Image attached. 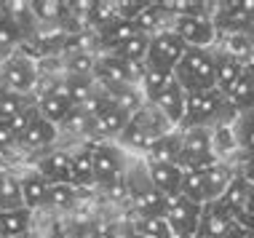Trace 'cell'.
<instances>
[{
  "instance_id": "obj_1",
  "label": "cell",
  "mask_w": 254,
  "mask_h": 238,
  "mask_svg": "<svg viewBox=\"0 0 254 238\" xmlns=\"http://www.w3.org/2000/svg\"><path fill=\"white\" fill-rule=\"evenodd\" d=\"M238 110L230 105L228 94L219 88H206V91L188 94V107H185V120L180 128H214L219 123H236Z\"/></svg>"
},
{
  "instance_id": "obj_2",
  "label": "cell",
  "mask_w": 254,
  "mask_h": 238,
  "mask_svg": "<svg viewBox=\"0 0 254 238\" xmlns=\"http://www.w3.org/2000/svg\"><path fill=\"white\" fill-rule=\"evenodd\" d=\"M174 131V126L166 120V115H163L153 102H145V105L136 110L131 118H128L126 128H123V134L118 137L121 147H128V150H150V145L158 142L161 137H166V134Z\"/></svg>"
},
{
  "instance_id": "obj_3",
  "label": "cell",
  "mask_w": 254,
  "mask_h": 238,
  "mask_svg": "<svg viewBox=\"0 0 254 238\" xmlns=\"http://www.w3.org/2000/svg\"><path fill=\"white\" fill-rule=\"evenodd\" d=\"M174 80L188 94L217 88V51L214 49H190L174 70Z\"/></svg>"
},
{
  "instance_id": "obj_4",
  "label": "cell",
  "mask_w": 254,
  "mask_h": 238,
  "mask_svg": "<svg viewBox=\"0 0 254 238\" xmlns=\"http://www.w3.org/2000/svg\"><path fill=\"white\" fill-rule=\"evenodd\" d=\"M182 131V155L180 166L185 172H206L219 161L211 145V128H180Z\"/></svg>"
},
{
  "instance_id": "obj_5",
  "label": "cell",
  "mask_w": 254,
  "mask_h": 238,
  "mask_svg": "<svg viewBox=\"0 0 254 238\" xmlns=\"http://www.w3.org/2000/svg\"><path fill=\"white\" fill-rule=\"evenodd\" d=\"M211 22L219 35H254L252 27V0H230V3H214Z\"/></svg>"
},
{
  "instance_id": "obj_6",
  "label": "cell",
  "mask_w": 254,
  "mask_h": 238,
  "mask_svg": "<svg viewBox=\"0 0 254 238\" xmlns=\"http://www.w3.org/2000/svg\"><path fill=\"white\" fill-rule=\"evenodd\" d=\"M126 187H128V198L134 203L136 217H166L169 198L153 187L147 169H145V174L139 172V174L126 177Z\"/></svg>"
},
{
  "instance_id": "obj_7",
  "label": "cell",
  "mask_w": 254,
  "mask_h": 238,
  "mask_svg": "<svg viewBox=\"0 0 254 238\" xmlns=\"http://www.w3.org/2000/svg\"><path fill=\"white\" fill-rule=\"evenodd\" d=\"M185 51H188V43L177 35L174 30H163L158 35L150 38V49H147V67H155V70L163 72H174L177 64L182 62Z\"/></svg>"
},
{
  "instance_id": "obj_8",
  "label": "cell",
  "mask_w": 254,
  "mask_h": 238,
  "mask_svg": "<svg viewBox=\"0 0 254 238\" xmlns=\"http://www.w3.org/2000/svg\"><path fill=\"white\" fill-rule=\"evenodd\" d=\"M0 83L5 91L30 94L38 83V64L30 54H11L0 67Z\"/></svg>"
},
{
  "instance_id": "obj_9",
  "label": "cell",
  "mask_w": 254,
  "mask_h": 238,
  "mask_svg": "<svg viewBox=\"0 0 254 238\" xmlns=\"http://www.w3.org/2000/svg\"><path fill=\"white\" fill-rule=\"evenodd\" d=\"M201 217H203V206H201V203L188 201L185 195H174V198H169L166 222H169L174 238H195L198 228H201Z\"/></svg>"
},
{
  "instance_id": "obj_10",
  "label": "cell",
  "mask_w": 254,
  "mask_h": 238,
  "mask_svg": "<svg viewBox=\"0 0 254 238\" xmlns=\"http://www.w3.org/2000/svg\"><path fill=\"white\" fill-rule=\"evenodd\" d=\"M94 147V179L97 185L107 187L123 179L126 172V158H123L121 145H110V142H91Z\"/></svg>"
},
{
  "instance_id": "obj_11",
  "label": "cell",
  "mask_w": 254,
  "mask_h": 238,
  "mask_svg": "<svg viewBox=\"0 0 254 238\" xmlns=\"http://www.w3.org/2000/svg\"><path fill=\"white\" fill-rule=\"evenodd\" d=\"M171 30L180 35L190 49H211L217 40V30L211 16L206 13H190V16L171 19Z\"/></svg>"
},
{
  "instance_id": "obj_12",
  "label": "cell",
  "mask_w": 254,
  "mask_h": 238,
  "mask_svg": "<svg viewBox=\"0 0 254 238\" xmlns=\"http://www.w3.org/2000/svg\"><path fill=\"white\" fill-rule=\"evenodd\" d=\"M35 105H38V113L43 115L46 120L62 126V123H64V118L72 113V107H75L72 102H70V88H67V80L54 83L49 91H43Z\"/></svg>"
},
{
  "instance_id": "obj_13",
  "label": "cell",
  "mask_w": 254,
  "mask_h": 238,
  "mask_svg": "<svg viewBox=\"0 0 254 238\" xmlns=\"http://www.w3.org/2000/svg\"><path fill=\"white\" fill-rule=\"evenodd\" d=\"M38 172L51 182V185H75V163H72V153L67 150H51L38 161Z\"/></svg>"
},
{
  "instance_id": "obj_14",
  "label": "cell",
  "mask_w": 254,
  "mask_h": 238,
  "mask_svg": "<svg viewBox=\"0 0 254 238\" xmlns=\"http://www.w3.org/2000/svg\"><path fill=\"white\" fill-rule=\"evenodd\" d=\"M145 169H147V177L158 193H163L166 198L180 195L182 179H185V169L180 163H145Z\"/></svg>"
},
{
  "instance_id": "obj_15",
  "label": "cell",
  "mask_w": 254,
  "mask_h": 238,
  "mask_svg": "<svg viewBox=\"0 0 254 238\" xmlns=\"http://www.w3.org/2000/svg\"><path fill=\"white\" fill-rule=\"evenodd\" d=\"M153 105L166 115V120L171 126L180 128L182 120H185V107H188V91H185L177 80H171V83L158 94V99L153 102Z\"/></svg>"
},
{
  "instance_id": "obj_16",
  "label": "cell",
  "mask_w": 254,
  "mask_h": 238,
  "mask_svg": "<svg viewBox=\"0 0 254 238\" xmlns=\"http://www.w3.org/2000/svg\"><path fill=\"white\" fill-rule=\"evenodd\" d=\"M19 185H22V201L24 206L30 209H40V206H49V193H51V182L46 179L38 169H30L19 177Z\"/></svg>"
},
{
  "instance_id": "obj_17",
  "label": "cell",
  "mask_w": 254,
  "mask_h": 238,
  "mask_svg": "<svg viewBox=\"0 0 254 238\" xmlns=\"http://www.w3.org/2000/svg\"><path fill=\"white\" fill-rule=\"evenodd\" d=\"M128 118H131V115L123 113L121 107H115L113 102H110L97 118H91V137L97 142H102V137H121L123 128L128 123Z\"/></svg>"
},
{
  "instance_id": "obj_18",
  "label": "cell",
  "mask_w": 254,
  "mask_h": 238,
  "mask_svg": "<svg viewBox=\"0 0 254 238\" xmlns=\"http://www.w3.org/2000/svg\"><path fill=\"white\" fill-rule=\"evenodd\" d=\"M142 35L139 30H136V24L131 22V19H118V22H113L110 27H105V30L97 32L99 38V49H105V54H113L115 49H121L123 43H128L131 38Z\"/></svg>"
},
{
  "instance_id": "obj_19",
  "label": "cell",
  "mask_w": 254,
  "mask_h": 238,
  "mask_svg": "<svg viewBox=\"0 0 254 238\" xmlns=\"http://www.w3.org/2000/svg\"><path fill=\"white\" fill-rule=\"evenodd\" d=\"M59 134V126L51 123V120H46L43 115H35V120L30 123V128L24 131V137L19 139V145H24L27 150H46L49 145H54V139H57Z\"/></svg>"
},
{
  "instance_id": "obj_20",
  "label": "cell",
  "mask_w": 254,
  "mask_h": 238,
  "mask_svg": "<svg viewBox=\"0 0 254 238\" xmlns=\"http://www.w3.org/2000/svg\"><path fill=\"white\" fill-rule=\"evenodd\" d=\"M201 174H203V182H206V198H209V203H214V201L222 198L225 190L230 187L233 177H236V172H233L225 161H217L214 166H209Z\"/></svg>"
},
{
  "instance_id": "obj_21",
  "label": "cell",
  "mask_w": 254,
  "mask_h": 238,
  "mask_svg": "<svg viewBox=\"0 0 254 238\" xmlns=\"http://www.w3.org/2000/svg\"><path fill=\"white\" fill-rule=\"evenodd\" d=\"M180 155H182V131L174 128L171 134L150 145L147 163H180Z\"/></svg>"
},
{
  "instance_id": "obj_22",
  "label": "cell",
  "mask_w": 254,
  "mask_h": 238,
  "mask_svg": "<svg viewBox=\"0 0 254 238\" xmlns=\"http://www.w3.org/2000/svg\"><path fill=\"white\" fill-rule=\"evenodd\" d=\"M30 225H32V212L24 206L0 212V238H27Z\"/></svg>"
},
{
  "instance_id": "obj_23",
  "label": "cell",
  "mask_w": 254,
  "mask_h": 238,
  "mask_svg": "<svg viewBox=\"0 0 254 238\" xmlns=\"http://www.w3.org/2000/svg\"><path fill=\"white\" fill-rule=\"evenodd\" d=\"M244 72H246V64L244 62H238V59L228 57V54L217 51V88L222 94H230L233 88H236L238 80L244 78Z\"/></svg>"
},
{
  "instance_id": "obj_24",
  "label": "cell",
  "mask_w": 254,
  "mask_h": 238,
  "mask_svg": "<svg viewBox=\"0 0 254 238\" xmlns=\"http://www.w3.org/2000/svg\"><path fill=\"white\" fill-rule=\"evenodd\" d=\"M32 13H35L38 24H57V27H64L67 19L72 16L70 3H62V0H35Z\"/></svg>"
},
{
  "instance_id": "obj_25",
  "label": "cell",
  "mask_w": 254,
  "mask_h": 238,
  "mask_svg": "<svg viewBox=\"0 0 254 238\" xmlns=\"http://www.w3.org/2000/svg\"><path fill=\"white\" fill-rule=\"evenodd\" d=\"M169 13L161 8V3H142L139 13L134 16V24H136V30H139L142 35L153 38V35H158V32L169 30V27H163V19Z\"/></svg>"
},
{
  "instance_id": "obj_26",
  "label": "cell",
  "mask_w": 254,
  "mask_h": 238,
  "mask_svg": "<svg viewBox=\"0 0 254 238\" xmlns=\"http://www.w3.org/2000/svg\"><path fill=\"white\" fill-rule=\"evenodd\" d=\"M72 163H75V187L97 185V179H94V147H91V142L80 145L72 153Z\"/></svg>"
},
{
  "instance_id": "obj_27",
  "label": "cell",
  "mask_w": 254,
  "mask_h": 238,
  "mask_svg": "<svg viewBox=\"0 0 254 238\" xmlns=\"http://www.w3.org/2000/svg\"><path fill=\"white\" fill-rule=\"evenodd\" d=\"M230 105L236 107L238 113H246V110H254V64H246V72L244 78L236 83V88L228 94Z\"/></svg>"
},
{
  "instance_id": "obj_28",
  "label": "cell",
  "mask_w": 254,
  "mask_h": 238,
  "mask_svg": "<svg viewBox=\"0 0 254 238\" xmlns=\"http://www.w3.org/2000/svg\"><path fill=\"white\" fill-rule=\"evenodd\" d=\"M171 80H174V72H163V70H155V67L145 64L142 78H139V88H142V94H145L147 102H155L158 94H161Z\"/></svg>"
},
{
  "instance_id": "obj_29",
  "label": "cell",
  "mask_w": 254,
  "mask_h": 238,
  "mask_svg": "<svg viewBox=\"0 0 254 238\" xmlns=\"http://www.w3.org/2000/svg\"><path fill=\"white\" fill-rule=\"evenodd\" d=\"M22 206H24V201H22V185H19V177H13L11 172H0V212L22 209Z\"/></svg>"
},
{
  "instance_id": "obj_30",
  "label": "cell",
  "mask_w": 254,
  "mask_h": 238,
  "mask_svg": "<svg viewBox=\"0 0 254 238\" xmlns=\"http://www.w3.org/2000/svg\"><path fill=\"white\" fill-rule=\"evenodd\" d=\"M211 145H214V155L219 161H222L228 153H241L233 123H219V126L211 128Z\"/></svg>"
},
{
  "instance_id": "obj_31",
  "label": "cell",
  "mask_w": 254,
  "mask_h": 238,
  "mask_svg": "<svg viewBox=\"0 0 254 238\" xmlns=\"http://www.w3.org/2000/svg\"><path fill=\"white\" fill-rule=\"evenodd\" d=\"M134 236H142V238H174L166 217H136L134 220Z\"/></svg>"
},
{
  "instance_id": "obj_32",
  "label": "cell",
  "mask_w": 254,
  "mask_h": 238,
  "mask_svg": "<svg viewBox=\"0 0 254 238\" xmlns=\"http://www.w3.org/2000/svg\"><path fill=\"white\" fill-rule=\"evenodd\" d=\"M147 49H150V38L147 35H136L128 43H123L121 49L113 51V57H121L123 62L131 64H145L147 62Z\"/></svg>"
},
{
  "instance_id": "obj_33",
  "label": "cell",
  "mask_w": 254,
  "mask_h": 238,
  "mask_svg": "<svg viewBox=\"0 0 254 238\" xmlns=\"http://www.w3.org/2000/svg\"><path fill=\"white\" fill-rule=\"evenodd\" d=\"M27 107H32V102L24 97V94H16V91H5V88H0V120L3 123H8L13 120L22 110Z\"/></svg>"
},
{
  "instance_id": "obj_34",
  "label": "cell",
  "mask_w": 254,
  "mask_h": 238,
  "mask_svg": "<svg viewBox=\"0 0 254 238\" xmlns=\"http://www.w3.org/2000/svg\"><path fill=\"white\" fill-rule=\"evenodd\" d=\"M252 49H254V35H225L222 49H217V51L228 54V57L246 64V59L252 57Z\"/></svg>"
},
{
  "instance_id": "obj_35",
  "label": "cell",
  "mask_w": 254,
  "mask_h": 238,
  "mask_svg": "<svg viewBox=\"0 0 254 238\" xmlns=\"http://www.w3.org/2000/svg\"><path fill=\"white\" fill-rule=\"evenodd\" d=\"M233 128H236V137H238V147H241V153L252 155L254 153V110L238 113Z\"/></svg>"
},
{
  "instance_id": "obj_36",
  "label": "cell",
  "mask_w": 254,
  "mask_h": 238,
  "mask_svg": "<svg viewBox=\"0 0 254 238\" xmlns=\"http://www.w3.org/2000/svg\"><path fill=\"white\" fill-rule=\"evenodd\" d=\"M180 195H185L188 201H195L206 206L209 198H206V182H203V174L201 172H185V179H182V190Z\"/></svg>"
},
{
  "instance_id": "obj_37",
  "label": "cell",
  "mask_w": 254,
  "mask_h": 238,
  "mask_svg": "<svg viewBox=\"0 0 254 238\" xmlns=\"http://www.w3.org/2000/svg\"><path fill=\"white\" fill-rule=\"evenodd\" d=\"M75 185H64V182H59V185H51V193H49V206H70V203L75 201Z\"/></svg>"
},
{
  "instance_id": "obj_38",
  "label": "cell",
  "mask_w": 254,
  "mask_h": 238,
  "mask_svg": "<svg viewBox=\"0 0 254 238\" xmlns=\"http://www.w3.org/2000/svg\"><path fill=\"white\" fill-rule=\"evenodd\" d=\"M35 115H38V105H32V107H27V110L19 113L13 120H8V126H11V131L16 134V139H22V137H24V131L30 128L32 120H35Z\"/></svg>"
},
{
  "instance_id": "obj_39",
  "label": "cell",
  "mask_w": 254,
  "mask_h": 238,
  "mask_svg": "<svg viewBox=\"0 0 254 238\" xmlns=\"http://www.w3.org/2000/svg\"><path fill=\"white\" fill-rule=\"evenodd\" d=\"M24 35H22V30H19L16 24L11 22L8 16L0 22V49H8V46H13V43H19Z\"/></svg>"
},
{
  "instance_id": "obj_40",
  "label": "cell",
  "mask_w": 254,
  "mask_h": 238,
  "mask_svg": "<svg viewBox=\"0 0 254 238\" xmlns=\"http://www.w3.org/2000/svg\"><path fill=\"white\" fill-rule=\"evenodd\" d=\"M241 155H244V158H241V172H238V174H241L244 179L254 187V153H252V155L241 153Z\"/></svg>"
},
{
  "instance_id": "obj_41",
  "label": "cell",
  "mask_w": 254,
  "mask_h": 238,
  "mask_svg": "<svg viewBox=\"0 0 254 238\" xmlns=\"http://www.w3.org/2000/svg\"><path fill=\"white\" fill-rule=\"evenodd\" d=\"M13 142H19V139H16V134L11 131V126H8V123H3V120H0V150L11 147Z\"/></svg>"
},
{
  "instance_id": "obj_42",
  "label": "cell",
  "mask_w": 254,
  "mask_h": 238,
  "mask_svg": "<svg viewBox=\"0 0 254 238\" xmlns=\"http://www.w3.org/2000/svg\"><path fill=\"white\" fill-rule=\"evenodd\" d=\"M5 16H8V5H5V3H0V22H3Z\"/></svg>"
},
{
  "instance_id": "obj_43",
  "label": "cell",
  "mask_w": 254,
  "mask_h": 238,
  "mask_svg": "<svg viewBox=\"0 0 254 238\" xmlns=\"http://www.w3.org/2000/svg\"><path fill=\"white\" fill-rule=\"evenodd\" d=\"M252 27H254V0H252Z\"/></svg>"
}]
</instances>
